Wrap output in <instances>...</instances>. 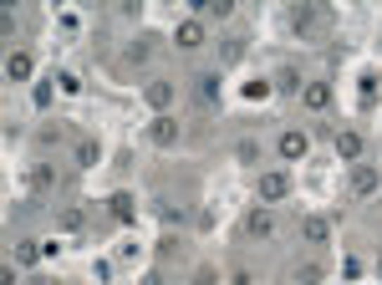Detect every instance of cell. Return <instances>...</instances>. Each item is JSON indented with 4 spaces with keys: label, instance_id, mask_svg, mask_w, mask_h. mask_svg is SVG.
I'll return each instance as SVG.
<instances>
[{
    "label": "cell",
    "instance_id": "5b68a950",
    "mask_svg": "<svg viewBox=\"0 0 382 285\" xmlns=\"http://www.w3.org/2000/svg\"><path fill=\"white\" fill-rule=\"evenodd\" d=\"M148 138H153L158 148H174V143H179V122H174V118H153V127H148Z\"/></svg>",
    "mask_w": 382,
    "mask_h": 285
},
{
    "label": "cell",
    "instance_id": "e0dca14e",
    "mask_svg": "<svg viewBox=\"0 0 382 285\" xmlns=\"http://www.w3.org/2000/svg\"><path fill=\"white\" fill-rule=\"evenodd\" d=\"M235 158H240V163H255V158H260V143H255V138H245V143L235 148Z\"/></svg>",
    "mask_w": 382,
    "mask_h": 285
},
{
    "label": "cell",
    "instance_id": "d4e9b609",
    "mask_svg": "<svg viewBox=\"0 0 382 285\" xmlns=\"http://www.w3.org/2000/svg\"><path fill=\"white\" fill-rule=\"evenodd\" d=\"M377 275H382V265H377Z\"/></svg>",
    "mask_w": 382,
    "mask_h": 285
},
{
    "label": "cell",
    "instance_id": "3957f363",
    "mask_svg": "<svg viewBox=\"0 0 382 285\" xmlns=\"http://www.w3.org/2000/svg\"><path fill=\"white\" fill-rule=\"evenodd\" d=\"M377 184H382V179H377L372 163H357V168H352V194H362V199H367V194H377Z\"/></svg>",
    "mask_w": 382,
    "mask_h": 285
},
{
    "label": "cell",
    "instance_id": "5bb4252c",
    "mask_svg": "<svg viewBox=\"0 0 382 285\" xmlns=\"http://www.w3.org/2000/svg\"><path fill=\"white\" fill-rule=\"evenodd\" d=\"M199 97H204V102L219 97V72H204V77H199Z\"/></svg>",
    "mask_w": 382,
    "mask_h": 285
},
{
    "label": "cell",
    "instance_id": "277c9868",
    "mask_svg": "<svg viewBox=\"0 0 382 285\" xmlns=\"http://www.w3.org/2000/svg\"><path fill=\"white\" fill-rule=\"evenodd\" d=\"M301 102L311 107V113H321V107H331V87L326 82H306L301 87Z\"/></svg>",
    "mask_w": 382,
    "mask_h": 285
},
{
    "label": "cell",
    "instance_id": "44dd1931",
    "mask_svg": "<svg viewBox=\"0 0 382 285\" xmlns=\"http://www.w3.org/2000/svg\"><path fill=\"white\" fill-rule=\"evenodd\" d=\"M31 189H51V168H31Z\"/></svg>",
    "mask_w": 382,
    "mask_h": 285
},
{
    "label": "cell",
    "instance_id": "8992f818",
    "mask_svg": "<svg viewBox=\"0 0 382 285\" xmlns=\"http://www.w3.org/2000/svg\"><path fill=\"white\" fill-rule=\"evenodd\" d=\"M336 158H347V163L362 158V133H352V127H347V133H336Z\"/></svg>",
    "mask_w": 382,
    "mask_h": 285
},
{
    "label": "cell",
    "instance_id": "7402d4cb",
    "mask_svg": "<svg viewBox=\"0 0 382 285\" xmlns=\"http://www.w3.org/2000/svg\"><path fill=\"white\" fill-rule=\"evenodd\" d=\"M82 219H87L82 209H67V214H61V229H82Z\"/></svg>",
    "mask_w": 382,
    "mask_h": 285
},
{
    "label": "cell",
    "instance_id": "8fae6325",
    "mask_svg": "<svg viewBox=\"0 0 382 285\" xmlns=\"http://www.w3.org/2000/svg\"><path fill=\"white\" fill-rule=\"evenodd\" d=\"M245 229H250L255 239H260V234H270V229H275V219H270V209H255V214L245 219Z\"/></svg>",
    "mask_w": 382,
    "mask_h": 285
},
{
    "label": "cell",
    "instance_id": "4fadbf2b",
    "mask_svg": "<svg viewBox=\"0 0 382 285\" xmlns=\"http://www.w3.org/2000/svg\"><path fill=\"white\" fill-rule=\"evenodd\" d=\"M41 250H46L41 239H20V245H15V260H20V265H36V260H41Z\"/></svg>",
    "mask_w": 382,
    "mask_h": 285
},
{
    "label": "cell",
    "instance_id": "9c48e42d",
    "mask_svg": "<svg viewBox=\"0 0 382 285\" xmlns=\"http://www.w3.org/2000/svg\"><path fill=\"white\" fill-rule=\"evenodd\" d=\"M301 234L311 239V245H321V239L331 234V224H326V219H321V214H306V219H301Z\"/></svg>",
    "mask_w": 382,
    "mask_h": 285
},
{
    "label": "cell",
    "instance_id": "ba28073f",
    "mask_svg": "<svg viewBox=\"0 0 382 285\" xmlns=\"http://www.w3.org/2000/svg\"><path fill=\"white\" fill-rule=\"evenodd\" d=\"M143 97H148V107H168L174 102V82H148Z\"/></svg>",
    "mask_w": 382,
    "mask_h": 285
},
{
    "label": "cell",
    "instance_id": "ffe728a7",
    "mask_svg": "<svg viewBox=\"0 0 382 285\" xmlns=\"http://www.w3.org/2000/svg\"><path fill=\"white\" fill-rule=\"evenodd\" d=\"M245 97H250V102H260V97H270V82H245Z\"/></svg>",
    "mask_w": 382,
    "mask_h": 285
},
{
    "label": "cell",
    "instance_id": "7a4b0ae2",
    "mask_svg": "<svg viewBox=\"0 0 382 285\" xmlns=\"http://www.w3.org/2000/svg\"><path fill=\"white\" fill-rule=\"evenodd\" d=\"M306 148H311V138L301 133V127H286V133H281V158H286V163L306 158Z\"/></svg>",
    "mask_w": 382,
    "mask_h": 285
},
{
    "label": "cell",
    "instance_id": "ac0fdd59",
    "mask_svg": "<svg viewBox=\"0 0 382 285\" xmlns=\"http://www.w3.org/2000/svg\"><path fill=\"white\" fill-rule=\"evenodd\" d=\"M295 285H321V265H301L295 270Z\"/></svg>",
    "mask_w": 382,
    "mask_h": 285
},
{
    "label": "cell",
    "instance_id": "cb8c5ba5",
    "mask_svg": "<svg viewBox=\"0 0 382 285\" xmlns=\"http://www.w3.org/2000/svg\"><path fill=\"white\" fill-rule=\"evenodd\" d=\"M138 285H158V275H143V280H138Z\"/></svg>",
    "mask_w": 382,
    "mask_h": 285
},
{
    "label": "cell",
    "instance_id": "7c38bea8",
    "mask_svg": "<svg viewBox=\"0 0 382 285\" xmlns=\"http://www.w3.org/2000/svg\"><path fill=\"white\" fill-rule=\"evenodd\" d=\"M108 214L127 224V219H133V194H113V199H108Z\"/></svg>",
    "mask_w": 382,
    "mask_h": 285
},
{
    "label": "cell",
    "instance_id": "603a6c76",
    "mask_svg": "<svg viewBox=\"0 0 382 285\" xmlns=\"http://www.w3.org/2000/svg\"><path fill=\"white\" fill-rule=\"evenodd\" d=\"M281 87H286V92H301V77H295V72L286 67V72H281Z\"/></svg>",
    "mask_w": 382,
    "mask_h": 285
},
{
    "label": "cell",
    "instance_id": "2e32d148",
    "mask_svg": "<svg viewBox=\"0 0 382 285\" xmlns=\"http://www.w3.org/2000/svg\"><path fill=\"white\" fill-rule=\"evenodd\" d=\"M311 20H316V11H311V6H301V11H291V26H295V31H311Z\"/></svg>",
    "mask_w": 382,
    "mask_h": 285
},
{
    "label": "cell",
    "instance_id": "30bf717a",
    "mask_svg": "<svg viewBox=\"0 0 382 285\" xmlns=\"http://www.w3.org/2000/svg\"><path fill=\"white\" fill-rule=\"evenodd\" d=\"M6 77H11V82H26V77H31V56H26V51H11V56H6Z\"/></svg>",
    "mask_w": 382,
    "mask_h": 285
},
{
    "label": "cell",
    "instance_id": "d6986e66",
    "mask_svg": "<svg viewBox=\"0 0 382 285\" xmlns=\"http://www.w3.org/2000/svg\"><path fill=\"white\" fill-rule=\"evenodd\" d=\"M199 11H204V15H229L235 6H229V0H199Z\"/></svg>",
    "mask_w": 382,
    "mask_h": 285
},
{
    "label": "cell",
    "instance_id": "9a60e30c",
    "mask_svg": "<svg viewBox=\"0 0 382 285\" xmlns=\"http://www.w3.org/2000/svg\"><path fill=\"white\" fill-rule=\"evenodd\" d=\"M97 158H102L97 143H77V163H82V168H97Z\"/></svg>",
    "mask_w": 382,
    "mask_h": 285
},
{
    "label": "cell",
    "instance_id": "6da1fadb",
    "mask_svg": "<svg viewBox=\"0 0 382 285\" xmlns=\"http://www.w3.org/2000/svg\"><path fill=\"white\" fill-rule=\"evenodd\" d=\"M291 194V173L286 168H275V173H260V199L275 204V199H286Z\"/></svg>",
    "mask_w": 382,
    "mask_h": 285
},
{
    "label": "cell",
    "instance_id": "52a82bcc",
    "mask_svg": "<svg viewBox=\"0 0 382 285\" xmlns=\"http://www.w3.org/2000/svg\"><path fill=\"white\" fill-rule=\"evenodd\" d=\"M174 41L184 51H194V46H204V26H199V20H184V26L174 31Z\"/></svg>",
    "mask_w": 382,
    "mask_h": 285
}]
</instances>
